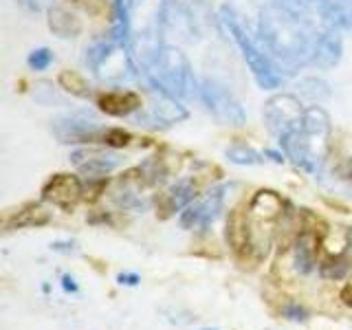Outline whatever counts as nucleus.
Wrapping results in <instances>:
<instances>
[{
	"mask_svg": "<svg viewBox=\"0 0 352 330\" xmlns=\"http://www.w3.org/2000/svg\"><path fill=\"white\" fill-rule=\"evenodd\" d=\"M350 247H352V229H350Z\"/></svg>",
	"mask_w": 352,
	"mask_h": 330,
	"instance_id": "obj_36",
	"label": "nucleus"
},
{
	"mask_svg": "<svg viewBox=\"0 0 352 330\" xmlns=\"http://www.w3.org/2000/svg\"><path fill=\"white\" fill-rule=\"evenodd\" d=\"M51 249L53 251H62V253H71L73 251V242H53Z\"/></svg>",
	"mask_w": 352,
	"mask_h": 330,
	"instance_id": "obj_35",
	"label": "nucleus"
},
{
	"mask_svg": "<svg viewBox=\"0 0 352 330\" xmlns=\"http://www.w3.org/2000/svg\"><path fill=\"white\" fill-rule=\"evenodd\" d=\"M97 106L104 110L106 115L113 117H126L141 108V97L132 91H110L99 97Z\"/></svg>",
	"mask_w": 352,
	"mask_h": 330,
	"instance_id": "obj_18",
	"label": "nucleus"
},
{
	"mask_svg": "<svg viewBox=\"0 0 352 330\" xmlns=\"http://www.w3.org/2000/svg\"><path fill=\"white\" fill-rule=\"evenodd\" d=\"M172 0H128L126 3V44L143 71L163 49Z\"/></svg>",
	"mask_w": 352,
	"mask_h": 330,
	"instance_id": "obj_2",
	"label": "nucleus"
},
{
	"mask_svg": "<svg viewBox=\"0 0 352 330\" xmlns=\"http://www.w3.org/2000/svg\"><path fill=\"white\" fill-rule=\"evenodd\" d=\"M339 297H341V302H344L348 308H352V275L348 278V282L344 284V289H341Z\"/></svg>",
	"mask_w": 352,
	"mask_h": 330,
	"instance_id": "obj_31",
	"label": "nucleus"
},
{
	"mask_svg": "<svg viewBox=\"0 0 352 330\" xmlns=\"http://www.w3.org/2000/svg\"><path fill=\"white\" fill-rule=\"evenodd\" d=\"M198 97H201L203 106L220 121V124L242 126L247 121V113H245V108H242V104L234 97V93L218 80L207 77V80L198 84Z\"/></svg>",
	"mask_w": 352,
	"mask_h": 330,
	"instance_id": "obj_7",
	"label": "nucleus"
},
{
	"mask_svg": "<svg viewBox=\"0 0 352 330\" xmlns=\"http://www.w3.org/2000/svg\"><path fill=\"white\" fill-rule=\"evenodd\" d=\"M130 132L121 130V128H106V135H104V143L106 146H113V148H124L130 143Z\"/></svg>",
	"mask_w": 352,
	"mask_h": 330,
	"instance_id": "obj_28",
	"label": "nucleus"
},
{
	"mask_svg": "<svg viewBox=\"0 0 352 330\" xmlns=\"http://www.w3.org/2000/svg\"><path fill=\"white\" fill-rule=\"evenodd\" d=\"M306 110L295 95H275L264 106V124L275 137H282L302 124Z\"/></svg>",
	"mask_w": 352,
	"mask_h": 330,
	"instance_id": "obj_9",
	"label": "nucleus"
},
{
	"mask_svg": "<svg viewBox=\"0 0 352 330\" xmlns=\"http://www.w3.org/2000/svg\"><path fill=\"white\" fill-rule=\"evenodd\" d=\"M82 196H84V187L80 179L73 174H55L42 187L44 201L62 209H73L80 203Z\"/></svg>",
	"mask_w": 352,
	"mask_h": 330,
	"instance_id": "obj_11",
	"label": "nucleus"
},
{
	"mask_svg": "<svg viewBox=\"0 0 352 330\" xmlns=\"http://www.w3.org/2000/svg\"><path fill=\"white\" fill-rule=\"evenodd\" d=\"M341 53H344V42L337 29H326L324 33H319L315 40V49H313V64H317L319 69H333L339 64Z\"/></svg>",
	"mask_w": 352,
	"mask_h": 330,
	"instance_id": "obj_14",
	"label": "nucleus"
},
{
	"mask_svg": "<svg viewBox=\"0 0 352 330\" xmlns=\"http://www.w3.org/2000/svg\"><path fill=\"white\" fill-rule=\"evenodd\" d=\"M27 64L31 66L33 71H47L49 66L53 64V53L49 49H36V51H31L29 53V58H27Z\"/></svg>",
	"mask_w": 352,
	"mask_h": 330,
	"instance_id": "obj_27",
	"label": "nucleus"
},
{
	"mask_svg": "<svg viewBox=\"0 0 352 330\" xmlns=\"http://www.w3.org/2000/svg\"><path fill=\"white\" fill-rule=\"evenodd\" d=\"M194 198H196V183H194V179H181V181H176L170 187V190L159 198L161 216L168 218V216H172L176 212H181V209L190 207Z\"/></svg>",
	"mask_w": 352,
	"mask_h": 330,
	"instance_id": "obj_15",
	"label": "nucleus"
},
{
	"mask_svg": "<svg viewBox=\"0 0 352 330\" xmlns=\"http://www.w3.org/2000/svg\"><path fill=\"white\" fill-rule=\"evenodd\" d=\"M58 82H60V86L64 88V91H69V93L75 95V97H82V99L91 97V86L86 84V80H84L82 75H77V73H73V71H64V73H60Z\"/></svg>",
	"mask_w": 352,
	"mask_h": 330,
	"instance_id": "obj_25",
	"label": "nucleus"
},
{
	"mask_svg": "<svg viewBox=\"0 0 352 330\" xmlns=\"http://www.w3.org/2000/svg\"><path fill=\"white\" fill-rule=\"evenodd\" d=\"M258 33L273 60H280L286 66H302L313 60L317 36L308 27L306 18L278 3L262 9Z\"/></svg>",
	"mask_w": 352,
	"mask_h": 330,
	"instance_id": "obj_1",
	"label": "nucleus"
},
{
	"mask_svg": "<svg viewBox=\"0 0 352 330\" xmlns=\"http://www.w3.org/2000/svg\"><path fill=\"white\" fill-rule=\"evenodd\" d=\"M18 3L29 9V11H40L42 9V0H18Z\"/></svg>",
	"mask_w": 352,
	"mask_h": 330,
	"instance_id": "obj_34",
	"label": "nucleus"
},
{
	"mask_svg": "<svg viewBox=\"0 0 352 330\" xmlns=\"http://www.w3.org/2000/svg\"><path fill=\"white\" fill-rule=\"evenodd\" d=\"M223 25L229 31L231 40L238 44L242 58H245L253 77H256L258 86L267 88V91L278 88L282 84V73L278 69V64H275L273 55L267 51V47H264L262 38H260V42L256 40V36H260V33L247 29L245 25H240V22L231 16L225 7H223Z\"/></svg>",
	"mask_w": 352,
	"mask_h": 330,
	"instance_id": "obj_3",
	"label": "nucleus"
},
{
	"mask_svg": "<svg viewBox=\"0 0 352 330\" xmlns=\"http://www.w3.org/2000/svg\"><path fill=\"white\" fill-rule=\"evenodd\" d=\"M159 102H154L150 108V117L154 121V126H172V124H179L187 117V110L176 102L174 97H168L159 93Z\"/></svg>",
	"mask_w": 352,
	"mask_h": 330,
	"instance_id": "obj_19",
	"label": "nucleus"
},
{
	"mask_svg": "<svg viewBox=\"0 0 352 330\" xmlns=\"http://www.w3.org/2000/svg\"><path fill=\"white\" fill-rule=\"evenodd\" d=\"M227 190H229L227 185L214 187V190L205 198H201L198 203L185 207V212L179 218L181 227L187 231H207L218 220L220 212H223Z\"/></svg>",
	"mask_w": 352,
	"mask_h": 330,
	"instance_id": "obj_10",
	"label": "nucleus"
},
{
	"mask_svg": "<svg viewBox=\"0 0 352 330\" xmlns=\"http://www.w3.org/2000/svg\"><path fill=\"white\" fill-rule=\"evenodd\" d=\"M88 69H93L97 77L106 82H121L132 75V55L128 53V44L119 40H102L86 49L84 58Z\"/></svg>",
	"mask_w": 352,
	"mask_h": 330,
	"instance_id": "obj_5",
	"label": "nucleus"
},
{
	"mask_svg": "<svg viewBox=\"0 0 352 330\" xmlns=\"http://www.w3.org/2000/svg\"><path fill=\"white\" fill-rule=\"evenodd\" d=\"M319 11L333 27L352 29V0H319Z\"/></svg>",
	"mask_w": 352,
	"mask_h": 330,
	"instance_id": "obj_21",
	"label": "nucleus"
},
{
	"mask_svg": "<svg viewBox=\"0 0 352 330\" xmlns=\"http://www.w3.org/2000/svg\"><path fill=\"white\" fill-rule=\"evenodd\" d=\"M282 212H284L282 198L271 190H262L251 198L247 214L251 225H271L282 216Z\"/></svg>",
	"mask_w": 352,
	"mask_h": 330,
	"instance_id": "obj_13",
	"label": "nucleus"
},
{
	"mask_svg": "<svg viewBox=\"0 0 352 330\" xmlns=\"http://www.w3.org/2000/svg\"><path fill=\"white\" fill-rule=\"evenodd\" d=\"M227 242L238 256H247L251 251V223L249 214L236 209L227 220Z\"/></svg>",
	"mask_w": 352,
	"mask_h": 330,
	"instance_id": "obj_17",
	"label": "nucleus"
},
{
	"mask_svg": "<svg viewBox=\"0 0 352 330\" xmlns=\"http://www.w3.org/2000/svg\"><path fill=\"white\" fill-rule=\"evenodd\" d=\"M225 154H227V159L236 165H260V163L267 161L264 159L267 154H262V152L253 150L249 146H231V148H227Z\"/></svg>",
	"mask_w": 352,
	"mask_h": 330,
	"instance_id": "obj_24",
	"label": "nucleus"
},
{
	"mask_svg": "<svg viewBox=\"0 0 352 330\" xmlns=\"http://www.w3.org/2000/svg\"><path fill=\"white\" fill-rule=\"evenodd\" d=\"M143 73L150 77L152 88H157L159 93L174 99H183L187 95H192V91L196 88L190 60L176 47H163L157 58H154V62L150 64V69Z\"/></svg>",
	"mask_w": 352,
	"mask_h": 330,
	"instance_id": "obj_4",
	"label": "nucleus"
},
{
	"mask_svg": "<svg viewBox=\"0 0 352 330\" xmlns=\"http://www.w3.org/2000/svg\"><path fill=\"white\" fill-rule=\"evenodd\" d=\"M300 88V95L302 97H308L311 102H319V99H326L330 95L328 91V84L322 82V80H315V77H308V80H302L297 84Z\"/></svg>",
	"mask_w": 352,
	"mask_h": 330,
	"instance_id": "obj_26",
	"label": "nucleus"
},
{
	"mask_svg": "<svg viewBox=\"0 0 352 330\" xmlns=\"http://www.w3.org/2000/svg\"><path fill=\"white\" fill-rule=\"evenodd\" d=\"M317 247H319V240L313 234H308V231H304V234L295 238L293 249H291L295 273L308 275L317 269Z\"/></svg>",
	"mask_w": 352,
	"mask_h": 330,
	"instance_id": "obj_16",
	"label": "nucleus"
},
{
	"mask_svg": "<svg viewBox=\"0 0 352 330\" xmlns=\"http://www.w3.org/2000/svg\"><path fill=\"white\" fill-rule=\"evenodd\" d=\"M352 269V260L346 253L339 256H328L322 264H319V275L326 280H344Z\"/></svg>",
	"mask_w": 352,
	"mask_h": 330,
	"instance_id": "obj_22",
	"label": "nucleus"
},
{
	"mask_svg": "<svg viewBox=\"0 0 352 330\" xmlns=\"http://www.w3.org/2000/svg\"><path fill=\"white\" fill-rule=\"evenodd\" d=\"M282 313L286 319H291V322H306V317H308V313L300 304H286Z\"/></svg>",
	"mask_w": 352,
	"mask_h": 330,
	"instance_id": "obj_29",
	"label": "nucleus"
},
{
	"mask_svg": "<svg viewBox=\"0 0 352 330\" xmlns=\"http://www.w3.org/2000/svg\"><path fill=\"white\" fill-rule=\"evenodd\" d=\"M71 161L88 179H102V176H106L108 172H113L121 165L119 154L106 150H75L71 154Z\"/></svg>",
	"mask_w": 352,
	"mask_h": 330,
	"instance_id": "obj_12",
	"label": "nucleus"
},
{
	"mask_svg": "<svg viewBox=\"0 0 352 330\" xmlns=\"http://www.w3.org/2000/svg\"><path fill=\"white\" fill-rule=\"evenodd\" d=\"M51 130L60 143H104L106 135V128H102L99 119L88 110H73V113L53 119Z\"/></svg>",
	"mask_w": 352,
	"mask_h": 330,
	"instance_id": "obj_8",
	"label": "nucleus"
},
{
	"mask_svg": "<svg viewBox=\"0 0 352 330\" xmlns=\"http://www.w3.org/2000/svg\"><path fill=\"white\" fill-rule=\"evenodd\" d=\"M117 282L121 284V286H137L139 282H141V278L137 273H119L117 275Z\"/></svg>",
	"mask_w": 352,
	"mask_h": 330,
	"instance_id": "obj_30",
	"label": "nucleus"
},
{
	"mask_svg": "<svg viewBox=\"0 0 352 330\" xmlns=\"http://www.w3.org/2000/svg\"><path fill=\"white\" fill-rule=\"evenodd\" d=\"M49 212L44 207H40V205H31V207H27L25 212H18L14 218L9 220V229H14V227H40V225H47L49 223Z\"/></svg>",
	"mask_w": 352,
	"mask_h": 330,
	"instance_id": "obj_23",
	"label": "nucleus"
},
{
	"mask_svg": "<svg viewBox=\"0 0 352 330\" xmlns=\"http://www.w3.org/2000/svg\"><path fill=\"white\" fill-rule=\"evenodd\" d=\"M280 146L286 159H291L297 168H302L308 174H317L328 150V137L313 135L300 124L297 128L284 132L280 137Z\"/></svg>",
	"mask_w": 352,
	"mask_h": 330,
	"instance_id": "obj_6",
	"label": "nucleus"
},
{
	"mask_svg": "<svg viewBox=\"0 0 352 330\" xmlns=\"http://www.w3.org/2000/svg\"><path fill=\"white\" fill-rule=\"evenodd\" d=\"M49 29L60 38H75V36H80L82 22L80 18H75L69 9L53 5L49 7Z\"/></svg>",
	"mask_w": 352,
	"mask_h": 330,
	"instance_id": "obj_20",
	"label": "nucleus"
},
{
	"mask_svg": "<svg viewBox=\"0 0 352 330\" xmlns=\"http://www.w3.org/2000/svg\"><path fill=\"white\" fill-rule=\"evenodd\" d=\"M62 289L66 293H77V291H80V286H77L73 275H62Z\"/></svg>",
	"mask_w": 352,
	"mask_h": 330,
	"instance_id": "obj_32",
	"label": "nucleus"
},
{
	"mask_svg": "<svg viewBox=\"0 0 352 330\" xmlns=\"http://www.w3.org/2000/svg\"><path fill=\"white\" fill-rule=\"evenodd\" d=\"M339 176L344 181L352 183V159H348V161H344V163L339 165Z\"/></svg>",
	"mask_w": 352,
	"mask_h": 330,
	"instance_id": "obj_33",
	"label": "nucleus"
}]
</instances>
